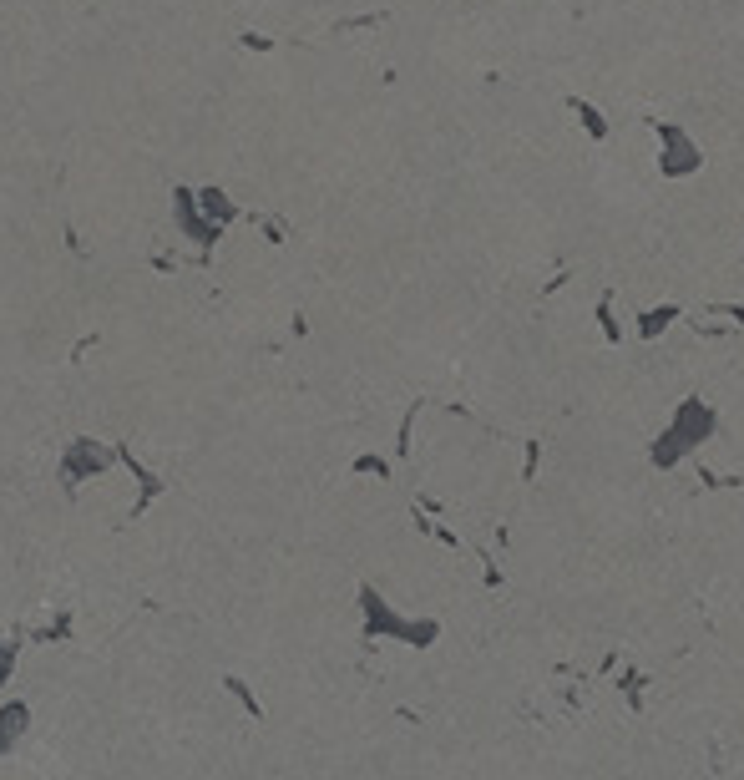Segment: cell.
<instances>
[{
    "instance_id": "1",
    "label": "cell",
    "mask_w": 744,
    "mask_h": 780,
    "mask_svg": "<svg viewBox=\"0 0 744 780\" xmlns=\"http://www.w3.org/2000/svg\"><path fill=\"white\" fill-rule=\"evenodd\" d=\"M112 461H117L112 446H102V441H92V436H76V441L61 451V487H81V482L112 472Z\"/></svg>"
},
{
    "instance_id": "2",
    "label": "cell",
    "mask_w": 744,
    "mask_h": 780,
    "mask_svg": "<svg viewBox=\"0 0 744 780\" xmlns=\"http://www.w3.org/2000/svg\"><path fill=\"white\" fill-rule=\"evenodd\" d=\"M173 208H178V228L188 233V239H193L198 249H213V244H218L223 223L203 218V203H198V193H188V188H173Z\"/></svg>"
},
{
    "instance_id": "3",
    "label": "cell",
    "mask_w": 744,
    "mask_h": 780,
    "mask_svg": "<svg viewBox=\"0 0 744 780\" xmlns=\"http://www.w3.org/2000/svg\"><path fill=\"white\" fill-rule=\"evenodd\" d=\"M26 730H31V705L26 699H6V705H0V755H11Z\"/></svg>"
},
{
    "instance_id": "4",
    "label": "cell",
    "mask_w": 744,
    "mask_h": 780,
    "mask_svg": "<svg viewBox=\"0 0 744 780\" xmlns=\"http://www.w3.org/2000/svg\"><path fill=\"white\" fill-rule=\"evenodd\" d=\"M198 203H203V213H208L213 223H233V203H228L218 188H203V193H198Z\"/></svg>"
},
{
    "instance_id": "5",
    "label": "cell",
    "mask_w": 744,
    "mask_h": 780,
    "mask_svg": "<svg viewBox=\"0 0 744 780\" xmlns=\"http://www.w3.org/2000/svg\"><path fill=\"white\" fill-rule=\"evenodd\" d=\"M11 669H16V644H6V639H0V684L11 679Z\"/></svg>"
}]
</instances>
